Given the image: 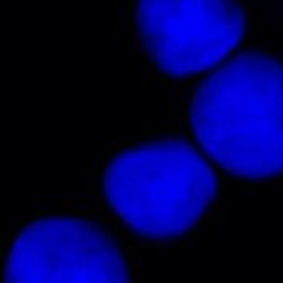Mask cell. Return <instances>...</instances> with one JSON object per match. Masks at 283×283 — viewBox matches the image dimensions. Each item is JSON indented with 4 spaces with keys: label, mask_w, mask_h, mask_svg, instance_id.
<instances>
[{
    "label": "cell",
    "mask_w": 283,
    "mask_h": 283,
    "mask_svg": "<svg viewBox=\"0 0 283 283\" xmlns=\"http://www.w3.org/2000/svg\"><path fill=\"white\" fill-rule=\"evenodd\" d=\"M195 138L237 177L283 173V62L245 50L207 75L190 103Z\"/></svg>",
    "instance_id": "obj_1"
},
{
    "label": "cell",
    "mask_w": 283,
    "mask_h": 283,
    "mask_svg": "<svg viewBox=\"0 0 283 283\" xmlns=\"http://www.w3.org/2000/svg\"><path fill=\"white\" fill-rule=\"evenodd\" d=\"M107 203L132 232L167 240L185 235L217 195V175L182 138H160L118 152L103 170Z\"/></svg>",
    "instance_id": "obj_2"
},
{
    "label": "cell",
    "mask_w": 283,
    "mask_h": 283,
    "mask_svg": "<svg viewBox=\"0 0 283 283\" xmlns=\"http://www.w3.org/2000/svg\"><path fill=\"white\" fill-rule=\"evenodd\" d=\"M137 33L158 70L188 77L240 43L247 15L237 0H137Z\"/></svg>",
    "instance_id": "obj_3"
},
{
    "label": "cell",
    "mask_w": 283,
    "mask_h": 283,
    "mask_svg": "<svg viewBox=\"0 0 283 283\" xmlns=\"http://www.w3.org/2000/svg\"><path fill=\"white\" fill-rule=\"evenodd\" d=\"M4 283H130V270L98 225L47 217L29 223L12 241Z\"/></svg>",
    "instance_id": "obj_4"
}]
</instances>
